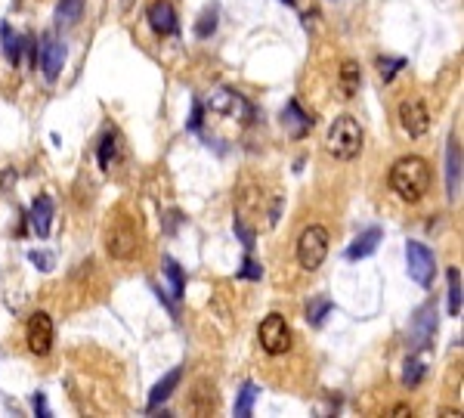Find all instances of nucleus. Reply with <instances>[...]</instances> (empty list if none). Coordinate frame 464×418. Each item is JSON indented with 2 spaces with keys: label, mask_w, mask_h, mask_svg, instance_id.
Listing matches in <instances>:
<instances>
[{
  "label": "nucleus",
  "mask_w": 464,
  "mask_h": 418,
  "mask_svg": "<svg viewBox=\"0 0 464 418\" xmlns=\"http://www.w3.org/2000/svg\"><path fill=\"white\" fill-rule=\"evenodd\" d=\"M430 180H434L430 164L424 162L421 155H406V158H400V162L390 168V189H393L396 195H400L402 202H409V204L421 202V198L427 195Z\"/></svg>",
  "instance_id": "f257e3e1"
},
{
  "label": "nucleus",
  "mask_w": 464,
  "mask_h": 418,
  "mask_svg": "<svg viewBox=\"0 0 464 418\" xmlns=\"http://www.w3.org/2000/svg\"><path fill=\"white\" fill-rule=\"evenodd\" d=\"M325 149L337 158V162H353L362 152V128L353 115H337L328 128Z\"/></svg>",
  "instance_id": "f03ea898"
},
{
  "label": "nucleus",
  "mask_w": 464,
  "mask_h": 418,
  "mask_svg": "<svg viewBox=\"0 0 464 418\" xmlns=\"http://www.w3.org/2000/svg\"><path fill=\"white\" fill-rule=\"evenodd\" d=\"M325 257H328V229L313 223V227H307L301 232V238H297V263L307 273H316L325 263Z\"/></svg>",
  "instance_id": "7ed1b4c3"
},
{
  "label": "nucleus",
  "mask_w": 464,
  "mask_h": 418,
  "mask_svg": "<svg viewBox=\"0 0 464 418\" xmlns=\"http://www.w3.org/2000/svg\"><path fill=\"white\" fill-rule=\"evenodd\" d=\"M257 341H260L263 354L269 356H282L291 350V329L288 322H285L282 313H269L267 320L260 322V329H257Z\"/></svg>",
  "instance_id": "20e7f679"
},
{
  "label": "nucleus",
  "mask_w": 464,
  "mask_h": 418,
  "mask_svg": "<svg viewBox=\"0 0 464 418\" xmlns=\"http://www.w3.org/2000/svg\"><path fill=\"white\" fill-rule=\"evenodd\" d=\"M406 263H409V276H412L421 288H427V285L434 282L436 261H434V251H430L424 242L409 238V242H406Z\"/></svg>",
  "instance_id": "39448f33"
},
{
  "label": "nucleus",
  "mask_w": 464,
  "mask_h": 418,
  "mask_svg": "<svg viewBox=\"0 0 464 418\" xmlns=\"http://www.w3.org/2000/svg\"><path fill=\"white\" fill-rule=\"evenodd\" d=\"M136 245H139V236H136V229L130 227L127 217H118V220L109 227V232H105V248H109V254L118 257V261L134 257Z\"/></svg>",
  "instance_id": "423d86ee"
},
{
  "label": "nucleus",
  "mask_w": 464,
  "mask_h": 418,
  "mask_svg": "<svg viewBox=\"0 0 464 418\" xmlns=\"http://www.w3.org/2000/svg\"><path fill=\"white\" fill-rule=\"evenodd\" d=\"M208 109L214 112V115L238 118V121H248V118H251V103L238 90H229V87H220V90L211 93Z\"/></svg>",
  "instance_id": "0eeeda50"
},
{
  "label": "nucleus",
  "mask_w": 464,
  "mask_h": 418,
  "mask_svg": "<svg viewBox=\"0 0 464 418\" xmlns=\"http://www.w3.org/2000/svg\"><path fill=\"white\" fill-rule=\"evenodd\" d=\"M25 341H28V350L35 356L50 354L53 350V320H50V313H44V310L31 313L28 329H25Z\"/></svg>",
  "instance_id": "6e6552de"
},
{
  "label": "nucleus",
  "mask_w": 464,
  "mask_h": 418,
  "mask_svg": "<svg viewBox=\"0 0 464 418\" xmlns=\"http://www.w3.org/2000/svg\"><path fill=\"white\" fill-rule=\"evenodd\" d=\"M400 124L409 137H424L430 130V112L421 99H402L400 103Z\"/></svg>",
  "instance_id": "1a4fd4ad"
},
{
  "label": "nucleus",
  "mask_w": 464,
  "mask_h": 418,
  "mask_svg": "<svg viewBox=\"0 0 464 418\" xmlns=\"http://www.w3.org/2000/svg\"><path fill=\"white\" fill-rule=\"evenodd\" d=\"M37 56H41V69H44L46 81H56L62 65H65V46L59 44V37L44 35V44H41V50H37Z\"/></svg>",
  "instance_id": "9d476101"
},
{
  "label": "nucleus",
  "mask_w": 464,
  "mask_h": 418,
  "mask_svg": "<svg viewBox=\"0 0 464 418\" xmlns=\"http://www.w3.org/2000/svg\"><path fill=\"white\" fill-rule=\"evenodd\" d=\"M149 25L155 35L168 37L177 31V10L170 0H152L149 3Z\"/></svg>",
  "instance_id": "9b49d317"
},
{
  "label": "nucleus",
  "mask_w": 464,
  "mask_h": 418,
  "mask_svg": "<svg viewBox=\"0 0 464 418\" xmlns=\"http://www.w3.org/2000/svg\"><path fill=\"white\" fill-rule=\"evenodd\" d=\"M186 409H189L192 415H211V412H214V409H217V387H214V381H208V378L195 381V387H192Z\"/></svg>",
  "instance_id": "f8f14e48"
},
{
  "label": "nucleus",
  "mask_w": 464,
  "mask_h": 418,
  "mask_svg": "<svg viewBox=\"0 0 464 418\" xmlns=\"http://www.w3.org/2000/svg\"><path fill=\"white\" fill-rule=\"evenodd\" d=\"M282 124H285V130H288L291 137L301 139L303 134H310V128H313V118L301 109V103H297V99H288V103H285V109H282Z\"/></svg>",
  "instance_id": "ddd939ff"
},
{
  "label": "nucleus",
  "mask_w": 464,
  "mask_h": 418,
  "mask_svg": "<svg viewBox=\"0 0 464 418\" xmlns=\"http://www.w3.org/2000/svg\"><path fill=\"white\" fill-rule=\"evenodd\" d=\"M446 189H449V198L461 195V143L455 137L449 139V149H446Z\"/></svg>",
  "instance_id": "4468645a"
},
{
  "label": "nucleus",
  "mask_w": 464,
  "mask_h": 418,
  "mask_svg": "<svg viewBox=\"0 0 464 418\" xmlns=\"http://www.w3.org/2000/svg\"><path fill=\"white\" fill-rule=\"evenodd\" d=\"M381 238H384L381 227H368L366 232H359V236L353 238V245L347 248V261H362V257L375 254V251H377V242H381Z\"/></svg>",
  "instance_id": "2eb2a0df"
},
{
  "label": "nucleus",
  "mask_w": 464,
  "mask_h": 418,
  "mask_svg": "<svg viewBox=\"0 0 464 418\" xmlns=\"http://www.w3.org/2000/svg\"><path fill=\"white\" fill-rule=\"evenodd\" d=\"M28 223H31V229H35L41 238L50 236V223H53V202H50L46 195H37V198H35V204H31V211H28Z\"/></svg>",
  "instance_id": "dca6fc26"
},
{
  "label": "nucleus",
  "mask_w": 464,
  "mask_h": 418,
  "mask_svg": "<svg viewBox=\"0 0 464 418\" xmlns=\"http://www.w3.org/2000/svg\"><path fill=\"white\" fill-rule=\"evenodd\" d=\"M359 87H362V69H359V62L347 59L341 65V71H337V90H341L343 99H353L359 93Z\"/></svg>",
  "instance_id": "f3484780"
},
{
  "label": "nucleus",
  "mask_w": 464,
  "mask_h": 418,
  "mask_svg": "<svg viewBox=\"0 0 464 418\" xmlns=\"http://www.w3.org/2000/svg\"><path fill=\"white\" fill-rule=\"evenodd\" d=\"M180 378H183V369L177 366V369H170L168 375H164L161 381L155 384V387H152V394H149V412H155V409L161 406V403L168 400L170 394H174V390H177V384H180Z\"/></svg>",
  "instance_id": "a211bd4d"
},
{
  "label": "nucleus",
  "mask_w": 464,
  "mask_h": 418,
  "mask_svg": "<svg viewBox=\"0 0 464 418\" xmlns=\"http://www.w3.org/2000/svg\"><path fill=\"white\" fill-rule=\"evenodd\" d=\"M434 331H436V307H424L415 320V344L418 347H424V344L434 338Z\"/></svg>",
  "instance_id": "6ab92c4d"
},
{
  "label": "nucleus",
  "mask_w": 464,
  "mask_h": 418,
  "mask_svg": "<svg viewBox=\"0 0 464 418\" xmlns=\"http://www.w3.org/2000/svg\"><path fill=\"white\" fill-rule=\"evenodd\" d=\"M0 44H3V56L12 65H22V37L12 35L6 22H0Z\"/></svg>",
  "instance_id": "aec40b11"
},
{
  "label": "nucleus",
  "mask_w": 464,
  "mask_h": 418,
  "mask_svg": "<svg viewBox=\"0 0 464 418\" xmlns=\"http://www.w3.org/2000/svg\"><path fill=\"white\" fill-rule=\"evenodd\" d=\"M449 316H455L458 320L461 316V288H464V282H461V270L458 267H449Z\"/></svg>",
  "instance_id": "412c9836"
},
{
  "label": "nucleus",
  "mask_w": 464,
  "mask_h": 418,
  "mask_svg": "<svg viewBox=\"0 0 464 418\" xmlns=\"http://www.w3.org/2000/svg\"><path fill=\"white\" fill-rule=\"evenodd\" d=\"M257 394H260V390H257L254 381H244L242 384V390H238V397H235V418H248L251 415Z\"/></svg>",
  "instance_id": "4be33fe9"
},
{
  "label": "nucleus",
  "mask_w": 464,
  "mask_h": 418,
  "mask_svg": "<svg viewBox=\"0 0 464 418\" xmlns=\"http://www.w3.org/2000/svg\"><path fill=\"white\" fill-rule=\"evenodd\" d=\"M84 12V0H59L56 6V19L59 25H75Z\"/></svg>",
  "instance_id": "5701e85b"
},
{
  "label": "nucleus",
  "mask_w": 464,
  "mask_h": 418,
  "mask_svg": "<svg viewBox=\"0 0 464 418\" xmlns=\"http://www.w3.org/2000/svg\"><path fill=\"white\" fill-rule=\"evenodd\" d=\"M115 158H118V137L105 134L102 143H99V168L111 171V168H115Z\"/></svg>",
  "instance_id": "b1692460"
},
{
  "label": "nucleus",
  "mask_w": 464,
  "mask_h": 418,
  "mask_svg": "<svg viewBox=\"0 0 464 418\" xmlns=\"http://www.w3.org/2000/svg\"><path fill=\"white\" fill-rule=\"evenodd\" d=\"M217 6H208V10L202 12V16H198V22H195V35L198 37H211L217 31Z\"/></svg>",
  "instance_id": "393cba45"
},
{
  "label": "nucleus",
  "mask_w": 464,
  "mask_h": 418,
  "mask_svg": "<svg viewBox=\"0 0 464 418\" xmlns=\"http://www.w3.org/2000/svg\"><path fill=\"white\" fill-rule=\"evenodd\" d=\"M424 363L418 360V356H412V360H406V369H402V381H406V387H418L424 378Z\"/></svg>",
  "instance_id": "a878e982"
},
{
  "label": "nucleus",
  "mask_w": 464,
  "mask_h": 418,
  "mask_svg": "<svg viewBox=\"0 0 464 418\" xmlns=\"http://www.w3.org/2000/svg\"><path fill=\"white\" fill-rule=\"evenodd\" d=\"M400 69H406V59H390V56H381L377 59V75L384 78V84L393 81L400 75Z\"/></svg>",
  "instance_id": "bb28decb"
},
{
  "label": "nucleus",
  "mask_w": 464,
  "mask_h": 418,
  "mask_svg": "<svg viewBox=\"0 0 464 418\" xmlns=\"http://www.w3.org/2000/svg\"><path fill=\"white\" fill-rule=\"evenodd\" d=\"M164 273H168V279H170V288H174V297H183V273H180V267H177V261L174 257H168L164 261Z\"/></svg>",
  "instance_id": "cd10ccee"
},
{
  "label": "nucleus",
  "mask_w": 464,
  "mask_h": 418,
  "mask_svg": "<svg viewBox=\"0 0 464 418\" xmlns=\"http://www.w3.org/2000/svg\"><path fill=\"white\" fill-rule=\"evenodd\" d=\"M328 310H331V301H325V297H322V301H313V304H310V307H307L310 325H322V320H325V313H328Z\"/></svg>",
  "instance_id": "c85d7f7f"
},
{
  "label": "nucleus",
  "mask_w": 464,
  "mask_h": 418,
  "mask_svg": "<svg viewBox=\"0 0 464 418\" xmlns=\"http://www.w3.org/2000/svg\"><path fill=\"white\" fill-rule=\"evenodd\" d=\"M232 229H235V236L242 238V245H244V248H248V251L257 245V236H254V229H248V227H244V220H242V217H235V220H232Z\"/></svg>",
  "instance_id": "c756f323"
},
{
  "label": "nucleus",
  "mask_w": 464,
  "mask_h": 418,
  "mask_svg": "<svg viewBox=\"0 0 464 418\" xmlns=\"http://www.w3.org/2000/svg\"><path fill=\"white\" fill-rule=\"evenodd\" d=\"M28 261L35 263L41 273H50V270H53V254H50V251H28Z\"/></svg>",
  "instance_id": "7c9ffc66"
},
{
  "label": "nucleus",
  "mask_w": 464,
  "mask_h": 418,
  "mask_svg": "<svg viewBox=\"0 0 464 418\" xmlns=\"http://www.w3.org/2000/svg\"><path fill=\"white\" fill-rule=\"evenodd\" d=\"M263 276V267L254 261V257H244L242 270H238V279H260Z\"/></svg>",
  "instance_id": "2f4dec72"
},
{
  "label": "nucleus",
  "mask_w": 464,
  "mask_h": 418,
  "mask_svg": "<svg viewBox=\"0 0 464 418\" xmlns=\"http://www.w3.org/2000/svg\"><path fill=\"white\" fill-rule=\"evenodd\" d=\"M202 115H204V109H202V103H192V118H189V130H198L202 128Z\"/></svg>",
  "instance_id": "473e14b6"
},
{
  "label": "nucleus",
  "mask_w": 464,
  "mask_h": 418,
  "mask_svg": "<svg viewBox=\"0 0 464 418\" xmlns=\"http://www.w3.org/2000/svg\"><path fill=\"white\" fill-rule=\"evenodd\" d=\"M31 406H35L37 415L50 418V406H46V397H44V394H35V397H31Z\"/></svg>",
  "instance_id": "72a5a7b5"
},
{
  "label": "nucleus",
  "mask_w": 464,
  "mask_h": 418,
  "mask_svg": "<svg viewBox=\"0 0 464 418\" xmlns=\"http://www.w3.org/2000/svg\"><path fill=\"white\" fill-rule=\"evenodd\" d=\"M390 415H412V409L406 406V403H400V406H393V412Z\"/></svg>",
  "instance_id": "f704fd0d"
},
{
  "label": "nucleus",
  "mask_w": 464,
  "mask_h": 418,
  "mask_svg": "<svg viewBox=\"0 0 464 418\" xmlns=\"http://www.w3.org/2000/svg\"><path fill=\"white\" fill-rule=\"evenodd\" d=\"M127 6H130V0H121V10H127Z\"/></svg>",
  "instance_id": "c9c22d12"
},
{
  "label": "nucleus",
  "mask_w": 464,
  "mask_h": 418,
  "mask_svg": "<svg viewBox=\"0 0 464 418\" xmlns=\"http://www.w3.org/2000/svg\"><path fill=\"white\" fill-rule=\"evenodd\" d=\"M285 3H294V0H285Z\"/></svg>",
  "instance_id": "e433bc0d"
}]
</instances>
